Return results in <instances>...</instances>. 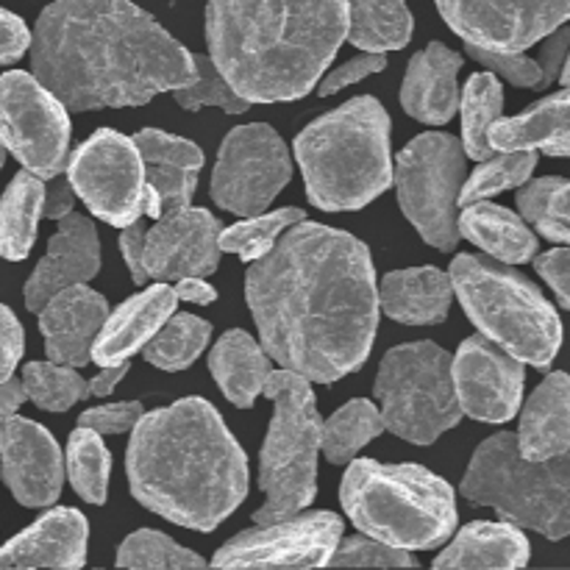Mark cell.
Instances as JSON below:
<instances>
[{
  "mask_svg": "<svg viewBox=\"0 0 570 570\" xmlns=\"http://www.w3.org/2000/svg\"><path fill=\"white\" fill-rule=\"evenodd\" d=\"M22 404H26V390H22V384L11 376L6 382H0V421L17 415V410Z\"/></svg>",
  "mask_w": 570,
  "mask_h": 570,
  "instance_id": "cell-56",
  "label": "cell"
},
{
  "mask_svg": "<svg viewBox=\"0 0 570 570\" xmlns=\"http://www.w3.org/2000/svg\"><path fill=\"white\" fill-rule=\"evenodd\" d=\"M67 181L81 195L95 217L109 226H128L142 217L145 165L134 139L100 128L95 131L67 165Z\"/></svg>",
  "mask_w": 570,
  "mask_h": 570,
  "instance_id": "cell-14",
  "label": "cell"
},
{
  "mask_svg": "<svg viewBox=\"0 0 570 570\" xmlns=\"http://www.w3.org/2000/svg\"><path fill=\"white\" fill-rule=\"evenodd\" d=\"M340 501L362 534L404 551L438 549L456 529L454 490L421 465L351 460Z\"/></svg>",
  "mask_w": 570,
  "mask_h": 570,
  "instance_id": "cell-6",
  "label": "cell"
},
{
  "mask_svg": "<svg viewBox=\"0 0 570 570\" xmlns=\"http://www.w3.org/2000/svg\"><path fill=\"white\" fill-rule=\"evenodd\" d=\"M468 56L479 61V65L488 67L490 72H495L499 78H507L515 87H529V89H540V65L534 59H527L521 53H507V50H488L479 48V45H468L465 42Z\"/></svg>",
  "mask_w": 570,
  "mask_h": 570,
  "instance_id": "cell-45",
  "label": "cell"
},
{
  "mask_svg": "<svg viewBox=\"0 0 570 570\" xmlns=\"http://www.w3.org/2000/svg\"><path fill=\"white\" fill-rule=\"evenodd\" d=\"M376 399L384 429L415 445H429L460 423L451 354L421 340L387 351L379 365Z\"/></svg>",
  "mask_w": 570,
  "mask_h": 570,
  "instance_id": "cell-10",
  "label": "cell"
},
{
  "mask_svg": "<svg viewBox=\"0 0 570 570\" xmlns=\"http://www.w3.org/2000/svg\"><path fill=\"white\" fill-rule=\"evenodd\" d=\"M250 315L271 360L306 382L356 373L379 332L376 267L354 234L295 223L245 276Z\"/></svg>",
  "mask_w": 570,
  "mask_h": 570,
  "instance_id": "cell-1",
  "label": "cell"
},
{
  "mask_svg": "<svg viewBox=\"0 0 570 570\" xmlns=\"http://www.w3.org/2000/svg\"><path fill=\"white\" fill-rule=\"evenodd\" d=\"M223 223L212 212L195 209L193 204L181 209L161 212L156 226L145 232L142 273L145 278H187L209 276L220 265L217 234Z\"/></svg>",
  "mask_w": 570,
  "mask_h": 570,
  "instance_id": "cell-18",
  "label": "cell"
},
{
  "mask_svg": "<svg viewBox=\"0 0 570 570\" xmlns=\"http://www.w3.org/2000/svg\"><path fill=\"white\" fill-rule=\"evenodd\" d=\"M126 373H128V360L126 362H115V365H104V367H100L98 376H95L92 382H87L89 395H95V399L111 395V393H115L117 384L126 379Z\"/></svg>",
  "mask_w": 570,
  "mask_h": 570,
  "instance_id": "cell-55",
  "label": "cell"
},
{
  "mask_svg": "<svg viewBox=\"0 0 570 570\" xmlns=\"http://www.w3.org/2000/svg\"><path fill=\"white\" fill-rule=\"evenodd\" d=\"M456 228H460V237L479 245L484 254L504 265H521L538 254V237L527 226V220L504 206L488 204V200L462 206Z\"/></svg>",
  "mask_w": 570,
  "mask_h": 570,
  "instance_id": "cell-29",
  "label": "cell"
},
{
  "mask_svg": "<svg viewBox=\"0 0 570 570\" xmlns=\"http://www.w3.org/2000/svg\"><path fill=\"white\" fill-rule=\"evenodd\" d=\"M0 142L42 181L67 165L70 117L65 104L22 70L0 76Z\"/></svg>",
  "mask_w": 570,
  "mask_h": 570,
  "instance_id": "cell-12",
  "label": "cell"
},
{
  "mask_svg": "<svg viewBox=\"0 0 570 570\" xmlns=\"http://www.w3.org/2000/svg\"><path fill=\"white\" fill-rule=\"evenodd\" d=\"M451 287L479 332L529 365L554 362L562 343V323L554 306L532 282L488 256L460 254L451 262Z\"/></svg>",
  "mask_w": 570,
  "mask_h": 570,
  "instance_id": "cell-7",
  "label": "cell"
},
{
  "mask_svg": "<svg viewBox=\"0 0 570 570\" xmlns=\"http://www.w3.org/2000/svg\"><path fill=\"white\" fill-rule=\"evenodd\" d=\"M438 9L468 45L523 53L568 22L570 0H438Z\"/></svg>",
  "mask_w": 570,
  "mask_h": 570,
  "instance_id": "cell-16",
  "label": "cell"
},
{
  "mask_svg": "<svg viewBox=\"0 0 570 570\" xmlns=\"http://www.w3.org/2000/svg\"><path fill=\"white\" fill-rule=\"evenodd\" d=\"M532 549L521 529L479 521L462 529L434 568H527Z\"/></svg>",
  "mask_w": 570,
  "mask_h": 570,
  "instance_id": "cell-30",
  "label": "cell"
},
{
  "mask_svg": "<svg viewBox=\"0 0 570 570\" xmlns=\"http://www.w3.org/2000/svg\"><path fill=\"white\" fill-rule=\"evenodd\" d=\"M534 267H538L540 276L546 278V282L551 284V289L557 293V301H560V306H570V250L568 248H554L549 250V254L538 256V262H534Z\"/></svg>",
  "mask_w": 570,
  "mask_h": 570,
  "instance_id": "cell-49",
  "label": "cell"
},
{
  "mask_svg": "<svg viewBox=\"0 0 570 570\" xmlns=\"http://www.w3.org/2000/svg\"><path fill=\"white\" fill-rule=\"evenodd\" d=\"M460 67L462 56L445 48L443 42H432L426 50L412 56L401 87V106L406 115L429 126L449 122L460 109V87H456Z\"/></svg>",
  "mask_w": 570,
  "mask_h": 570,
  "instance_id": "cell-25",
  "label": "cell"
},
{
  "mask_svg": "<svg viewBox=\"0 0 570 570\" xmlns=\"http://www.w3.org/2000/svg\"><path fill=\"white\" fill-rule=\"evenodd\" d=\"M382 432V412L367 399H354L321 426V451L332 465H348Z\"/></svg>",
  "mask_w": 570,
  "mask_h": 570,
  "instance_id": "cell-34",
  "label": "cell"
},
{
  "mask_svg": "<svg viewBox=\"0 0 570 570\" xmlns=\"http://www.w3.org/2000/svg\"><path fill=\"white\" fill-rule=\"evenodd\" d=\"M518 206L521 215L538 228L543 237L566 245L570 239V217H568V181L560 176L538 178L532 184H521Z\"/></svg>",
  "mask_w": 570,
  "mask_h": 570,
  "instance_id": "cell-41",
  "label": "cell"
},
{
  "mask_svg": "<svg viewBox=\"0 0 570 570\" xmlns=\"http://www.w3.org/2000/svg\"><path fill=\"white\" fill-rule=\"evenodd\" d=\"M518 449L529 460H551L570 449V382L566 373H551L532 393L521 412L515 434Z\"/></svg>",
  "mask_w": 570,
  "mask_h": 570,
  "instance_id": "cell-28",
  "label": "cell"
},
{
  "mask_svg": "<svg viewBox=\"0 0 570 570\" xmlns=\"http://www.w3.org/2000/svg\"><path fill=\"white\" fill-rule=\"evenodd\" d=\"M504 109V87L495 72H476L462 95V150L471 159L482 161L495 150L488 142V128Z\"/></svg>",
  "mask_w": 570,
  "mask_h": 570,
  "instance_id": "cell-35",
  "label": "cell"
},
{
  "mask_svg": "<svg viewBox=\"0 0 570 570\" xmlns=\"http://www.w3.org/2000/svg\"><path fill=\"white\" fill-rule=\"evenodd\" d=\"M568 45H570V31H568L566 22H562L560 28H554V31L549 33V42L543 45V53H540L538 65H540V76H543L540 89L549 87L551 81H557V78H560V72L566 70Z\"/></svg>",
  "mask_w": 570,
  "mask_h": 570,
  "instance_id": "cell-50",
  "label": "cell"
},
{
  "mask_svg": "<svg viewBox=\"0 0 570 570\" xmlns=\"http://www.w3.org/2000/svg\"><path fill=\"white\" fill-rule=\"evenodd\" d=\"M28 45H31V31L26 28V22L11 11L0 9V65H11L20 59Z\"/></svg>",
  "mask_w": 570,
  "mask_h": 570,
  "instance_id": "cell-51",
  "label": "cell"
},
{
  "mask_svg": "<svg viewBox=\"0 0 570 570\" xmlns=\"http://www.w3.org/2000/svg\"><path fill=\"white\" fill-rule=\"evenodd\" d=\"M67 473H70L72 490L83 501H89V504H106L111 454L104 445V438L95 429L78 426L70 434V443H67Z\"/></svg>",
  "mask_w": 570,
  "mask_h": 570,
  "instance_id": "cell-37",
  "label": "cell"
},
{
  "mask_svg": "<svg viewBox=\"0 0 570 570\" xmlns=\"http://www.w3.org/2000/svg\"><path fill=\"white\" fill-rule=\"evenodd\" d=\"M3 161H6V148H3V142H0V167H3Z\"/></svg>",
  "mask_w": 570,
  "mask_h": 570,
  "instance_id": "cell-57",
  "label": "cell"
},
{
  "mask_svg": "<svg viewBox=\"0 0 570 570\" xmlns=\"http://www.w3.org/2000/svg\"><path fill=\"white\" fill-rule=\"evenodd\" d=\"M465 178V150L451 134H421L395 159L393 181L406 220L438 250H454L456 195Z\"/></svg>",
  "mask_w": 570,
  "mask_h": 570,
  "instance_id": "cell-11",
  "label": "cell"
},
{
  "mask_svg": "<svg viewBox=\"0 0 570 570\" xmlns=\"http://www.w3.org/2000/svg\"><path fill=\"white\" fill-rule=\"evenodd\" d=\"M293 178L284 139L265 122L228 131L212 176V200L239 217L265 212Z\"/></svg>",
  "mask_w": 570,
  "mask_h": 570,
  "instance_id": "cell-13",
  "label": "cell"
},
{
  "mask_svg": "<svg viewBox=\"0 0 570 570\" xmlns=\"http://www.w3.org/2000/svg\"><path fill=\"white\" fill-rule=\"evenodd\" d=\"M451 379L462 415L484 423H507L523 401V362L484 334L468 337L451 356Z\"/></svg>",
  "mask_w": 570,
  "mask_h": 570,
  "instance_id": "cell-17",
  "label": "cell"
},
{
  "mask_svg": "<svg viewBox=\"0 0 570 570\" xmlns=\"http://www.w3.org/2000/svg\"><path fill=\"white\" fill-rule=\"evenodd\" d=\"M145 232H148V226H145V223H142V217H137V220H134V223L122 226V234H120L122 259H126L128 271H131L134 284H145V282H148V278H145V273H142Z\"/></svg>",
  "mask_w": 570,
  "mask_h": 570,
  "instance_id": "cell-52",
  "label": "cell"
},
{
  "mask_svg": "<svg viewBox=\"0 0 570 570\" xmlns=\"http://www.w3.org/2000/svg\"><path fill=\"white\" fill-rule=\"evenodd\" d=\"M176 289L170 284H154L145 293L128 298L111 315H106L92 343V360L100 367L131 360L159 332L161 323L176 312Z\"/></svg>",
  "mask_w": 570,
  "mask_h": 570,
  "instance_id": "cell-24",
  "label": "cell"
},
{
  "mask_svg": "<svg viewBox=\"0 0 570 570\" xmlns=\"http://www.w3.org/2000/svg\"><path fill=\"white\" fill-rule=\"evenodd\" d=\"M45 184L33 173L20 170L0 198V256L22 262L37 243V228L42 220Z\"/></svg>",
  "mask_w": 570,
  "mask_h": 570,
  "instance_id": "cell-32",
  "label": "cell"
},
{
  "mask_svg": "<svg viewBox=\"0 0 570 570\" xmlns=\"http://www.w3.org/2000/svg\"><path fill=\"white\" fill-rule=\"evenodd\" d=\"M262 395L273 401V421L259 460L265 504L254 521L273 523L298 515L315 501L323 421L309 382L287 367L267 373Z\"/></svg>",
  "mask_w": 570,
  "mask_h": 570,
  "instance_id": "cell-9",
  "label": "cell"
},
{
  "mask_svg": "<svg viewBox=\"0 0 570 570\" xmlns=\"http://www.w3.org/2000/svg\"><path fill=\"white\" fill-rule=\"evenodd\" d=\"M0 471L22 507H50L65 488V462L53 434L28 417L0 421Z\"/></svg>",
  "mask_w": 570,
  "mask_h": 570,
  "instance_id": "cell-19",
  "label": "cell"
},
{
  "mask_svg": "<svg viewBox=\"0 0 570 570\" xmlns=\"http://www.w3.org/2000/svg\"><path fill=\"white\" fill-rule=\"evenodd\" d=\"M22 351H26V334L20 321L9 306L0 304V382L14 376V367L20 365Z\"/></svg>",
  "mask_w": 570,
  "mask_h": 570,
  "instance_id": "cell-48",
  "label": "cell"
},
{
  "mask_svg": "<svg viewBox=\"0 0 570 570\" xmlns=\"http://www.w3.org/2000/svg\"><path fill=\"white\" fill-rule=\"evenodd\" d=\"M176 298L178 301H189V304H198V306H209L212 301L217 298L215 287L204 282V276H187V278H178L176 287Z\"/></svg>",
  "mask_w": 570,
  "mask_h": 570,
  "instance_id": "cell-54",
  "label": "cell"
},
{
  "mask_svg": "<svg viewBox=\"0 0 570 570\" xmlns=\"http://www.w3.org/2000/svg\"><path fill=\"white\" fill-rule=\"evenodd\" d=\"M271 367L267 351L248 332H239V328L223 334L209 356L212 376L220 384L223 395L239 410L254 406Z\"/></svg>",
  "mask_w": 570,
  "mask_h": 570,
  "instance_id": "cell-31",
  "label": "cell"
},
{
  "mask_svg": "<svg viewBox=\"0 0 570 570\" xmlns=\"http://www.w3.org/2000/svg\"><path fill=\"white\" fill-rule=\"evenodd\" d=\"M87 538V518L59 507L0 549V568H83Z\"/></svg>",
  "mask_w": 570,
  "mask_h": 570,
  "instance_id": "cell-22",
  "label": "cell"
},
{
  "mask_svg": "<svg viewBox=\"0 0 570 570\" xmlns=\"http://www.w3.org/2000/svg\"><path fill=\"white\" fill-rule=\"evenodd\" d=\"M128 484L145 510L184 529L215 532L248 495V460L215 406L181 399L131 429Z\"/></svg>",
  "mask_w": 570,
  "mask_h": 570,
  "instance_id": "cell-3",
  "label": "cell"
},
{
  "mask_svg": "<svg viewBox=\"0 0 570 570\" xmlns=\"http://www.w3.org/2000/svg\"><path fill=\"white\" fill-rule=\"evenodd\" d=\"M72 200H76V193H72L70 181L67 178L53 176V184L45 187V200H42V217H50V220H59L67 212H72Z\"/></svg>",
  "mask_w": 570,
  "mask_h": 570,
  "instance_id": "cell-53",
  "label": "cell"
},
{
  "mask_svg": "<svg viewBox=\"0 0 570 570\" xmlns=\"http://www.w3.org/2000/svg\"><path fill=\"white\" fill-rule=\"evenodd\" d=\"M538 167V154L534 150H499V156H488L479 161L473 176L468 178L456 195V206L488 200L504 189L521 187Z\"/></svg>",
  "mask_w": 570,
  "mask_h": 570,
  "instance_id": "cell-38",
  "label": "cell"
},
{
  "mask_svg": "<svg viewBox=\"0 0 570 570\" xmlns=\"http://www.w3.org/2000/svg\"><path fill=\"white\" fill-rule=\"evenodd\" d=\"M387 67V59L382 53H362L356 59L345 61L343 67H337L334 72H328L326 78H321L317 83V95L328 98V95H337L340 89L351 87V83H360L365 78H371L373 72H382Z\"/></svg>",
  "mask_w": 570,
  "mask_h": 570,
  "instance_id": "cell-47",
  "label": "cell"
},
{
  "mask_svg": "<svg viewBox=\"0 0 570 570\" xmlns=\"http://www.w3.org/2000/svg\"><path fill=\"white\" fill-rule=\"evenodd\" d=\"M142 404L139 401H122V404H109V406H95L87 410L78 421V426H89L98 434H126L137 426V421L142 417Z\"/></svg>",
  "mask_w": 570,
  "mask_h": 570,
  "instance_id": "cell-46",
  "label": "cell"
},
{
  "mask_svg": "<svg viewBox=\"0 0 570 570\" xmlns=\"http://www.w3.org/2000/svg\"><path fill=\"white\" fill-rule=\"evenodd\" d=\"M109 315V304L100 293L72 284L39 309V328L50 362L67 367H83L92 360V343Z\"/></svg>",
  "mask_w": 570,
  "mask_h": 570,
  "instance_id": "cell-21",
  "label": "cell"
},
{
  "mask_svg": "<svg viewBox=\"0 0 570 570\" xmlns=\"http://www.w3.org/2000/svg\"><path fill=\"white\" fill-rule=\"evenodd\" d=\"M376 293L379 312L406 326L443 323L454 301L449 273L438 267H410V271L387 273Z\"/></svg>",
  "mask_w": 570,
  "mask_h": 570,
  "instance_id": "cell-26",
  "label": "cell"
},
{
  "mask_svg": "<svg viewBox=\"0 0 570 570\" xmlns=\"http://www.w3.org/2000/svg\"><path fill=\"white\" fill-rule=\"evenodd\" d=\"M460 493L476 507H493L504 521L527 527L549 540L570 534L568 454L529 460L515 434L484 440L468 465Z\"/></svg>",
  "mask_w": 570,
  "mask_h": 570,
  "instance_id": "cell-8",
  "label": "cell"
},
{
  "mask_svg": "<svg viewBox=\"0 0 570 570\" xmlns=\"http://www.w3.org/2000/svg\"><path fill=\"white\" fill-rule=\"evenodd\" d=\"M100 271V243L92 223L67 212L59 217V232L50 237L48 254L33 267L26 284V306L39 312L45 301L53 298L72 284H87Z\"/></svg>",
  "mask_w": 570,
  "mask_h": 570,
  "instance_id": "cell-20",
  "label": "cell"
},
{
  "mask_svg": "<svg viewBox=\"0 0 570 570\" xmlns=\"http://www.w3.org/2000/svg\"><path fill=\"white\" fill-rule=\"evenodd\" d=\"M343 540L334 512L289 515L228 540L215 557L217 568H323Z\"/></svg>",
  "mask_w": 570,
  "mask_h": 570,
  "instance_id": "cell-15",
  "label": "cell"
},
{
  "mask_svg": "<svg viewBox=\"0 0 570 570\" xmlns=\"http://www.w3.org/2000/svg\"><path fill=\"white\" fill-rule=\"evenodd\" d=\"M28 48L33 78L70 111L142 106L195 78V56L131 0H56Z\"/></svg>",
  "mask_w": 570,
  "mask_h": 570,
  "instance_id": "cell-2",
  "label": "cell"
},
{
  "mask_svg": "<svg viewBox=\"0 0 570 570\" xmlns=\"http://www.w3.org/2000/svg\"><path fill=\"white\" fill-rule=\"evenodd\" d=\"M568 87L540 100L518 117H495L488 128L493 150H543L549 156L570 154V106Z\"/></svg>",
  "mask_w": 570,
  "mask_h": 570,
  "instance_id": "cell-27",
  "label": "cell"
},
{
  "mask_svg": "<svg viewBox=\"0 0 570 570\" xmlns=\"http://www.w3.org/2000/svg\"><path fill=\"white\" fill-rule=\"evenodd\" d=\"M176 104L187 111H198L204 106H217L226 115H243L250 109L248 100L232 89V83L220 76L209 56H195V78L187 87L173 89Z\"/></svg>",
  "mask_w": 570,
  "mask_h": 570,
  "instance_id": "cell-43",
  "label": "cell"
},
{
  "mask_svg": "<svg viewBox=\"0 0 570 570\" xmlns=\"http://www.w3.org/2000/svg\"><path fill=\"white\" fill-rule=\"evenodd\" d=\"M212 326L204 317L170 315L159 326V332L145 343V360L159 371H184L193 365L209 345Z\"/></svg>",
  "mask_w": 570,
  "mask_h": 570,
  "instance_id": "cell-36",
  "label": "cell"
},
{
  "mask_svg": "<svg viewBox=\"0 0 570 570\" xmlns=\"http://www.w3.org/2000/svg\"><path fill=\"white\" fill-rule=\"evenodd\" d=\"M295 159L312 206L362 209L393 184L387 111L373 95L348 100L295 137Z\"/></svg>",
  "mask_w": 570,
  "mask_h": 570,
  "instance_id": "cell-5",
  "label": "cell"
},
{
  "mask_svg": "<svg viewBox=\"0 0 570 570\" xmlns=\"http://www.w3.org/2000/svg\"><path fill=\"white\" fill-rule=\"evenodd\" d=\"M206 560L167 534L139 529L117 551V568H204Z\"/></svg>",
  "mask_w": 570,
  "mask_h": 570,
  "instance_id": "cell-42",
  "label": "cell"
},
{
  "mask_svg": "<svg viewBox=\"0 0 570 570\" xmlns=\"http://www.w3.org/2000/svg\"><path fill=\"white\" fill-rule=\"evenodd\" d=\"M332 568H417L415 557L376 538H348L328 557Z\"/></svg>",
  "mask_w": 570,
  "mask_h": 570,
  "instance_id": "cell-44",
  "label": "cell"
},
{
  "mask_svg": "<svg viewBox=\"0 0 570 570\" xmlns=\"http://www.w3.org/2000/svg\"><path fill=\"white\" fill-rule=\"evenodd\" d=\"M131 139L142 156L145 184L156 193L161 212L193 204L200 167H204V150L189 139L173 137L159 128H142Z\"/></svg>",
  "mask_w": 570,
  "mask_h": 570,
  "instance_id": "cell-23",
  "label": "cell"
},
{
  "mask_svg": "<svg viewBox=\"0 0 570 570\" xmlns=\"http://www.w3.org/2000/svg\"><path fill=\"white\" fill-rule=\"evenodd\" d=\"M348 28L345 37L365 53L401 50L412 39V14L406 0H345Z\"/></svg>",
  "mask_w": 570,
  "mask_h": 570,
  "instance_id": "cell-33",
  "label": "cell"
},
{
  "mask_svg": "<svg viewBox=\"0 0 570 570\" xmlns=\"http://www.w3.org/2000/svg\"><path fill=\"white\" fill-rule=\"evenodd\" d=\"M304 220V212L287 206V209L267 212V215H250L243 223L232 228H220L217 234V248L228 250V254H237L239 259L256 262L278 243L284 232L295 223Z\"/></svg>",
  "mask_w": 570,
  "mask_h": 570,
  "instance_id": "cell-40",
  "label": "cell"
},
{
  "mask_svg": "<svg viewBox=\"0 0 570 570\" xmlns=\"http://www.w3.org/2000/svg\"><path fill=\"white\" fill-rule=\"evenodd\" d=\"M26 401H33L45 412H67L78 401L89 399L87 379L76 367L56 365V362H31L22 371Z\"/></svg>",
  "mask_w": 570,
  "mask_h": 570,
  "instance_id": "cell-39",
  "label": "cell"
},
{
  "mask_svg": "<svg viewBox=\"0 0 570 570\" xmlns=\"http://www.w3.org/2000/svg\"><path fill=\"white\" fill-rule=\"evenodd\" d=\"M348 28L345 0H209L206 42L220 76L248 104L312 92Z\"/></svg>",
  "mask_w": 570,
  "mask_h": 570,
  "instance_id": "cell-4",
  "label": "cell"
}]
</instances>
